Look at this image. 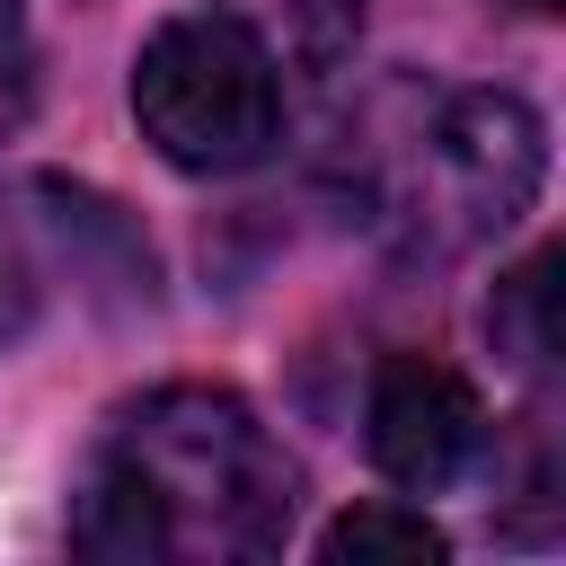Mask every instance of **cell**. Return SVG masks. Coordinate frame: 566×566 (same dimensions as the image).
I'll return each mask as SVG.
<instances>
[{
	"instance_id": "cell-4",
	"label": "cell",
	"mask_w": 566,
	"mask_h": 566,
	"mask_svg": "<svg viewBox=\"0 0 566 566\" xmlns=\"http://www.w3.org/2000/svg\"><path fill=\"white\" fill-rule=\"evenodd\" d=\"M363 442H371V469L389 486L442 495L486 451V398L442 354H389L371 371V398H363Z\"/></svg>"
},
{
	"instance_id": "cell-3",
	"label": "cell",
	"mask_w": 566,
	"mask_h": 566,
	"mask_svg": "<svg viewBox=\"0 0 566 566\" xmlns=\"http://www.w3.org/2000/svg\"><path fill=\"white\" fill-rule=\"evenodd\" d=\"M539 177H548V142L513 88L442 97V115L424 133V203L451 221V239H486V230L522 221Z\"/></svg>"
},
{
	"instance_id": "cell-7",
	"label": "cell",
	"mask_w": 566,
	"mask_h": 566,
	"mask_svg": "<svg viewBox=\"0 0 566 566\" xmlns=\"http://www.w3.org/2000/svg\"><path fill=\"white\" fill-rule=\"evenodd\" d=\"M35 115V35H27V9L0 0V142Z\"/></svg>"
},
{
	"instance_id": "cell-5",
	"label": "cell",
	"mask_w": 566,
	"mask_h": 566,
	"mask_svg": "<svg viewBox=\"0 0 566 566\" xmlns=\"http://www.w3.org/2000/svg\"><path fill=\"white\" fill-rule=\"evenodd\" d=\"M318 557L327 566H433L442 531L416 504H354V513H336L318 531Z\"/></svg>"
},
{
	"instance_id": "cell-1",
	"label": "cell",
	"mask_w": 566,
	"mask_h": 566,
	"mask_svg": "<svg viewBox=\"0 0 566 566\" xmlns=\"http://www.w3.org/2000/svg\"><path fill=\"white\" fill-rule=\"evenodd\" d=\"M301 513L292 451L256 424L248 398L212 380H168L133 398L71 495V539L106 566H195V557H274Z\"/></svg>"
},
{
	"instance_id": "cell-9",
	"label": "cell",
	"mask_w": 566,
	"mask_h": 566,
	"mask_svg": "<svg viewBox=\"0 0 566 566\" xmlns=\"http://www.w3.org/2000/svg\"><path fill=\"white\" fill-rule=\"evenodd\" d=\"M522 9H557V0H522Z\"/></svg>"
},
{
	"instance_id": "cell-2",
	"label": "cell",
	"mask_w": 566,
	"mask_h": 566,
	"mask_svg": "<svg viewBox=\"0 0 566 566\" xmlns=\"http://www.w3.org/2000/svg\"><path fill=\"white\" fill-rule=\"evenodd\" d=\"M133 124L186 177H239L283 133V80L239 9H177L133 53Z\"/></svg>"
},
{
	"instance_id": "cell-8",
	"label": "cell",
	"mask_w": 566,
	"mask_h": 566,
	"mask_svg": "<svg viewBox=\"0 0 566 566\" xmlns=\"http://www.w3.org/2000/svg\"><path fill=\"white\" fill-rule=\"evenodd\" d=\"M27 310H35V265L18 256V239L0 230V345L27 327Z\"/></svg>"
},
{
	"instance_id": "cell-6",
	"label": "cell",
	"mask_w": 566,
	"mask_h": 566,
	"mask_svg": "<svg viewBox=\"0 0 566 566\" xmlns=\"http://www.w3.org/2000/svg\"><path fill=\"white\" fill-rule=\"evenodd\" d=\"M486 327H495V345H504L522 371H539V363L557 354V256H548V248H539L522 274H504V283H495Z\"/></svg>"
}]
</instances>
